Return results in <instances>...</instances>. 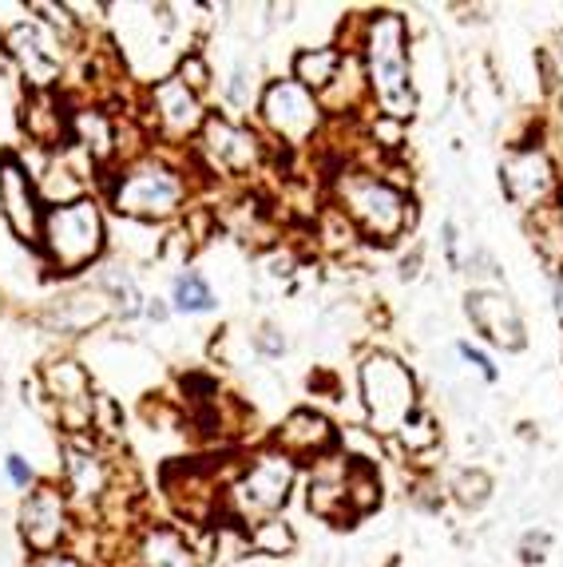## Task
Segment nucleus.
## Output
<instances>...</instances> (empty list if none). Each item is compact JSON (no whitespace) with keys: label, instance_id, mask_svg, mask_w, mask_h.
Returning a JSON list of instances; mask_svg holds the SVG:
<instances>
[{"label":"nucleus","instance_id":"9d476101","mask_svg":"<svg viewBox=\"0 0 563 567\" xmlns=\"http://www.w3.org/2000/svg\"><path fill=\"white\" fill-rule=\"evenodd\" d=\"M36 385L44 389V401L52 405L60 437H92L95 421V389L88 365L68 353L48 358L36 373Z\"/></svg>","mask_w":563,"mask_h":567},{"label":"nucleus","instance_id":"4be33fe9","mask_svg":"<svg viewBox=\"0 0 563 567\" xmlns=\"http://www.w3.org/2000/svg\"><path fill=\"white\" fill-rule=\"evenodd\" d=\"M24 131L36 147H60L68 140V116L60 112L56 92H28V104H24Z\"/></svg>","mask_w":563,"mask_h":567},{"label":"nucleus","instance_id":"4c0bfd02","mask_svg":"<svg viewBox=\"0 0 563 567\" xmlns=\"http://www.w3.org/2000/svg\"><path fill=\"white\" fill-rule=\"evenodd\" d=\"M4 476H9L12 488H21V492H28V488L40 485V476H36L33 461H28V456H21V452H9V456H4Z\"/></svg>","mask_w":563,"mask_h":567},{"label":"nucleus","instance_id":"473e14b6","mask_svg":"<svg viewBox=\"0 0 563 567\" xmlns=\"http://www.w3.org/2000/svg\"><path fill=\"white\" fill-rule=\"evenodd\" d=\"M366 143H373V147H378V155H381V151L397 155V151L409 143V136H405V124H397V119H389V116H378L373 124H369V140Z\"/></svg>","mask_w":563,"mask_h":567},{"label":"nucleus","instance_id":"cd10ccee","mask_svg":"<svg viewBox=\"0 0 563 567\" xmlns=\"http://www.w3.org/2000/svg\"><path fill=\"white\" fill-rule=\"evenodd\" d=\"M246 547L254 556H270V559H282V556H294L298 547V532L286 516H270V520H258L246 528Z\"/></svg>","mask_w":563,"mask_h":567},{"label":"nucleus","instance_id":"4468645a","mask_svg":"<svg viewBox=\"0 0 563 567\" xmlns=\"http://www.w3.org/2000/svg\"><path fill=\"white\" fill-rule=\"evenodd\" d=\"M60 488L68 492L72 512L100 508L112 492V461L95 437H60Z\"/></svg>","mask_w":563,"mask_h":567},{"label":"nucleus","instance_id":"393cba45","mask_svg":"<svg viewBox=\"0 0 563 567\" xmlns=\"http://www.w3.org/2000/svg\"><path fill=\"white\" fill-rule=\"evenodd\" d=\"M171 313H187V318H199V313H215L219 310V294L210 286L199 270H179L171 279Z\"/></svg>","mask_w":563,"mask_h":567},{"label":"nucleus","instance_id":"58836bf2","mask_svg":"<svg viewBox=\"0 0 563 567\" xmlns=\"http://www.w3.org/2000/svg\"><path fill=\"white\" fill-rule=\"evenodd\" d=\"M440 246H445V267H449L452 274H460V270H464V255H460V227H457V219L440 222Z\"/></svg>","mask_w":563,"mask_h":567},{"label":"nucleus","instance_id":"412c9836","mask_svg":"<svg viewBox=\"0 0 563 567\" xmlns=\"http://www.w3.org/2000/svg\"><path fill=\"white\" fill-rule=\"evenodd\" d=\"M345 476H349V456L334 452V456H322L314 461V473L306 480V508L322 520H349V508H345Z\"/></svg>","mask_w":563,"mask_h":567},{"label":"nucleus","instance_id":"c85d7f7f","mask_svg":"<svg viewBox=\"0 0 563 567\" xmlns=\"http://www.w3.org/2000/svg\"><path fill=\"white\" fill-rule=\"evenodd\" d=\"M28 12H33V21H36V24H44L48 33L56 36V40H60L64 48H76V44H80L84 24H80V16H72L68 4H56V0H33V4H28Z\"/></svg>","mask_w":563,"mask_h":567},{"label":"nucleus","instance_id":"2f4dec72","mask_svg":"<svg viewBox=\"0 0 563 567\" xmlns=\"http://www.w3.org/2000/svg\"><path fill=\"white\" fill-rule=\"evenodd\" d=\"M175 76L191 88L195 95H207L210 92V80H215V72H210V60L199 52V48H183L179 60H175Z\"/></svg>","mask_w":563,"mask_h":567},{"label":"nucleus","instance_id":"a878e982","mask_svg":"<svg viewBox=\"0 0 563 567\" xmlns=\"http://www.w3.org/2000/svg\"><path fill=\"white\" fill-rule=\"evenodd\" d=\"M528 234L536 255L543 258V267L560 274L563 270V207H548L528 215Z\"/></svg>","mask_w":563,"mask_h":567},{"label":"nucleus","instance_id":"f704fd0d","mask_svg":"<svg viewBox=\"0 0 563 567\" xmlns=\"http://www.w3.org/2000/svg\"><path fill=\"white\" fill-rule=\"evenodd\" d=\"M548 552H552V532H548V528H528V532L520 536L516 556H520V564H524V567L543 564V559H548Z\"/></svg>","mask_w":563,"mask_h":567},{"label":"nucleus","instance_id":"5701e85b","mask_svg":"<svg viewBox=\"0 0 563 567\" xmlns=\"http://www.w3.org/2000/svg\"><path fill=\"white\" fill-rule=\"evenodd\" d=\"M36 186H40V198L44 207H64V203H76V198L92 195L84 175L72 167L68 155H52L48 163L36 167Z\"/></svg>","mask_w":563,"mask_h":567},{"label":"nucleus","instance_id":"f8f14e48","mask_svg":"<svg viewBox=\"0 0 563 567\" xmlns=\"http://www.w3.org/2000/svg\"><path fill=\"white\" fill-rule=\"evenodd\" d=\"M0 44H4L12 64L21 68L28 92H56L60 76L68 68V48L60 44L44 24H36L33 16L9 24L4 36H0Z\"/></svg>","mask_w":563,"mask_h":567},{"label":"nucleus","instance_id":"e433bc0d","mask_svg":"<svg viewBox=\"0 0 563 567\" xmlns=\"http://www.w3.org/2000/svg\"><path fill=\"white\" fill-rule=\"evenodd\" d=\"M251 346H254V353H258V358H282V353L290 349V342H286V334H282L274 322H266V325H258V330L251 334Z\"/></svg>","mask_w":563,"mask_h":567},{"label":"nucleus","instance_id":"2eb2a0df","mask_svg":"<svg viewBox=\"0 0 563 567\" xmlns=\"http://www.w3.org/2000/svg\"><path fill=\"white\" fill-rule=\"evenodd\" d=\"M148 112H151V136L163 143H175V147L195 143L203 124H207V104H203V95L191 92L175 72H167L159 80H151Z\"/></svg>","mask_w":563,"mask_h":567},{"label":"nucleus","instance_id":"39448f33","mask_svg":"<svg viewBox=\"0 0 563 567\" xmlns=\"http://www.w3.org/2000/svg\"><path fill=\"white\" fill-rule=\"evenodd\" d=\"M357 394L366 409V428L378 440L397 437V428L421 409V385L413 370L389 349H369L357 365Z\"/></svg>","mask_w":563,"mask_h":567},{"label":"nucleus","instance_id":"423d86ee","mask_svg":"<svg viewBox=\"0 0 563 567\" xmlns=\"http://www.w3.org/2000/svg\"><path fill=\"white\" fill-rule=\"evenodd\" d=\"M294 485H298V461L274 444H266V449L251 452V461L242 464L239 476L227 485L222 508L239 524L270 520V516H282Z\"/></svg>","mask_w":563,"mask_h":567},{"label":"nucleus","instance_id":"a211bd4d","mask_svg":"<svg viewBox=\"0 0 563 567\" xmlns=\"http://www.w3.org/2000/svg\"><path fill=\"white\" fill-rule=\"evenodd\" d=\"M107 318H115V306L100 286H88V289H76V294H64V298H52L44 310H40V325L56 337L92 334V330H100Z\"/></svg>","mask_w":563,"mask_h":567},{"label":"nucleus","instance_id":"b1692460","mask_svg":"<svg viewBox=\"0 0 563 567\" xmlns=\"http://www.w3.org/2000/svg\"><path fill=\"white\" fill-rule=\"evenodd\" d=\"M342 68V48L337 44H318V48H298L290 60V80H298L302 88H310L314 95H322L330 83L337 80Z\"/></svg>","mask_w":563,"mask_h":567},{"label":"nucleus","instance_id":"c9c22d12","mask_svg":"<svg viewBox=\"0 0 563 567\" xmlns=\"http://www.w3.org/2000/svg\"><path fill=\"white\" fill-rule=\"evenodd\" d=\"M227 104L230 107L258 104V95H254V68H251V64H239V68H234V76L227 80Z\"/></svg>","mask_w":563,"mask_h":567},{"label":"nucleus","instance_id":"ea45409f","mask_svg":"<svg viewBox=\"0 0 563 567\" xmlns=\"http://www.w3.org/2000/svg\"><path fill=\"white\" fill-rule=\"evenodd\" d=\"M33 567H92L88 559L80 556V552H72V547H64V552H52V556H36Z\"/></svg>","mask_w":563,"mask_h":567},{"label":"nucleus","instance_id":"ddd939ff","mask_svg":"<svg viewBox=\"0 0 563 567\" xmlns=\"http://www.w3.org/2000/svg\"><path fill=\"white\" fill-rule=\"evenodd\" d=\"M44 198L36 186V175L24 155L12 147L0 151V219L9 222L16 243L40 246V227H44Z\"/></svg>","mask_w":563,"mask_h":567},{"label":"nucleus","instance_id":"72a5a7b5","mask_svg":"<svg viewBox=\"0 0 563 567\" xmlns=\"http://www.w3.org/2000/svg\"><path fill=\"white\" fill-rule=\"evenodd\" d=\"M457 358L464 361V365H469V370H476L484 377V382L488 385H496L500 382V370H496V361H492V353H488V349H481V346H472L469 337H460L457 342Z\"/></svg>","mask_w":563,"mask_h":567},{"label":"nucleus","instance_id":"aec40b11","mask_svg":"<svg viewBox=\"0 0 563 567\" xmlns=\"http://www.w3.org/2000/svg\"><path fill=\"white\" fill-rule=\"evenodd\" d=\"M136 564L139 567H203L199 547L187 540L175 524H148L136 536Z\"/></svg>","mask_w":563,"mask_h":567},{"label":"nucleus","instance_id":"9b49d317","mask_svg":"<svg viewBox=\"0 0 563 567\" xmlns=\"http://www.w3.org/2000/svg\"><path fill=\"white\" fill-rule=\"evenodd\" d=\"M16 524H21V540L33 552V559L64 552L76 536V512H72V500L60 488V480H40L36 488H28Z\"/></svg>","mask_w":563,"mask_h":567},{"label":"nucleus","instance_id":"1a4fd4ad","mask_svg":"<svg viewBox=\"0 0 563 567\" xmlns=\"http://www.w3.org/2000/svg\"><path fill=\"white\" fill-rule=\"evenodd\" d=\"M191 147H195V159L203 163V171L222 175V179H246L266 163L263 136L251 124L227 116V112H207V124Z\"/></svg>","mask_w":563,"mask_h":567},{"label":"nucleus","instance_id":"f03ea898","mask_svg":"<svg viewBox=\"0 0 563 567\" xmlns=\"http://www.w3.org/2000/svg\"><path fill=\"white\" fill-rule=\"evenodd\" d=\"M107 207L127 222L171 227L191 207V175L163 151H148L115 167V175L107 179Z\"/></svg>","mask_w":563,"mask_h":567},{"label":"nucleus","instance_id":"20e7f679","mask_svg":"<svg viewBox=\"0 0 563 567\" xmlns=\"http://www.w3.org/2000/svg\"><path fill=\"white\" fill-rule=\"evenodd\" d=\"M112 234H107L104 203L95 195H84L76 203L44 210V227H40V258L48 270H56L64 279H76L84 270L104 262Z\"/></svg>","mask_w":563,"mask_h":567},{"label":"nucleus","instance_id":"f3484780","mask_svg":"<svg viewBox=\"0 0 563 567\" xmlns=\"http://www.w3.org/2000/svg\"><path fill=\"white\" fill-rule=\"evenodd\" d=\"M270 444L294 461H322L342 449V428L322 409H290L282 425L270 433Z\"/></svg>","mask_w":563,"mask_h":567},{"label":"nucleus","instance_id":"6ab92c4d","mask_svg":"<svg viewBox=\"0 0 563 567\" xmlns=\"http://www.w3.org/2000/svg\"><path fill=\"white\" fill-rule=\"evenodd\" d=\"M68 147L84 151L92 167L119 159V119L100 104H84L68 112Z\"/></svg>","mask_w":563,"mask_h":567},{"label":"nucleus","instance_id":"6e6552de","mask_svg":"<svg viewBox=\"0 0 563 567\" xmlns=\"http://www.w3.org/2000/svg\"><path fill=\"white\" fill-rule=\"evenodd\" d=\"M500 191L520 215L560 207V167L540 140H520L500 159Z\"/></svg>","mask_w":563,"mask_h":567},{"label":"nucleus","instance_id":"bb28decb","mask_svg":"<svg viewBox=\"0 0 563 567\" xmlns=\"http://www.w3.org/2000/svg\"><path fill=\"white\" fill-rule=\"evenodd\" d=\"M345 508H349V520H357V516H369L373 508H381V473H378V464L349 461V476H345Z\"/></svg>","mask_w":563,"mask_h":567},{"label":"nucleus","instance_id":"0eeeda50","mask_svg":"<svg viewBox=\"0 0 563 567\" xmlns=\"http://www.w3.org/2000/svg\"><path fill=\"white\" fill-rule=\"evenodd\" d=\"M254 112H258V124H263V131L270 140L286 143L294 151L318 140L325 131V124H330L322 100L310 88H302L298 80H290V76L266 80Z\"/></svg>","mask_w":563,"mask_h":567},{"label":"nucleus","instance_id":"37998d69","mask_svg":"<svg viewBox=\"0 0 563 567\" xmlns=\"http://www.w3.org/2000/svg\"><path fill=\"white\" fill-rule=\"evenodd\" d=\"M552 306H555V318H560V325H563V270L552 282Z\"/></svg>","mask_w":563,"mask_h":567},{"label":"nucleus","instance_id":"a19ab883","mask_svg":"<svg viewBox=\"0 0 563 567\" xmlns=\"http://www.w3.org/2000/svg\"><path fill=\"white\" fill-rule=\"evenodd\" d=\"M143 318L155 325H163L167 318H171V301H163V298H148V306H143Z\"/></svg>","mask_w":563,"mask_h":567},{"label":"nucleus","instance_id":"c756f323","mask_svg":"<svg viewBox=\"0 0 563 567\" xmlns=\"http://www.w3.org/2000/svg\"><path fill=\"white\" fill-rule=\"evenodd\" d=\"M397 444H401L405 452H413V456H421V452H428V449H437V440H440V425H437V417L428 413V409H417L413 417L405 421L401 428H397Z\"/></svg>","mask_w":563,"mask_h":567},{"label":"nucleus","instance_id":"dca6fc26","mask_svg":"<svg viewBox=\"0 0 563 567\" xmlns=\"http://www.w3.org/2000/svg\"><path fill=\"white\" fill-rule=\"evenodd\" d=\"M464 313H469L472 330L488 342V346L504 349V353H524L528 349V325L524 313L504 289L496 286H472L464 294Z\"/></svg>","mask_w":563,"mask_h":567},{"label":"nucleus","instance_id":"7ed1b4c3","mask_svg":"<svg viewBox=\"0 0 563 567\" xmlns=\"http://www.w3.org/2000/svg\"><path fill=\"white\" fill-rule=\"evenodd\" d=\"M330 203L354 222V231L361 239L381 246H393L397 239H405L417 219L413 198L369 167H342L330 179Z\"/></svg>","mask_w":563,"mask_h":567},{"label":"nucleus","instance_id":"79ce46f5","mask_svg":"<svg viewBox=\"0 0 563 567\" xmlns=\"http://www.w3.org/2000/svg\"><path fill=\"white\" fill-rule=\"evenodd\" d=\"M421 258H425V250H421V246H413V255L401 258V282H413L417 274H421Z\"/></svg>","mask_w":563,"mask_h":567},{"label":"nucleus","instance_id":"f257e3e1","mask_svg":"<svg viewBox=\"0 0 563 567\" xmlns=\"http://www.w3.org/2000/svg\"><path fill=\"white\" fill-rule=\"evenodd\" d=\"M361 68L369 80V104L378 116H389L397 124L421 112V92L413 76V33L397 9L366 12L361 21V44H357Z\"/></svg>","mask_w":563,"mask_h":567},{"label":"nucleus","instance_id":"7c9ffc66","mask_svg":"<svg viewBox=\"0 0 563 567\" xmlns=\"http://www.w3.org/2000/svg\"><path fill=\"white\" fill-rule=\"evenodd\" d=\"M492 476L484 473V468H460L457 476H452V485H449V492H452V500H457L460 508H469V512H476V508H484L488 500H492Z\"/></svg>","mask_w":563,"mask_h":567}]
</instances>
